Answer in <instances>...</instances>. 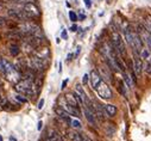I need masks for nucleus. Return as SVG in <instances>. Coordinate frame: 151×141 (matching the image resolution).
<instances>
[{
    "instance_id": "obj_5",
    "label": "nucleus",
    "mask_w": 151,
    "mask_h": 141,
    "mask_svg": "<svg viewBox=\"0 0 151 141\" xmlns=\"http://www.w3.org/2000/svg\"><path fill=\"white\" fill-rule=\"evenodd\" d=\"M58 103H60V106H61V108L64 109L65 111H67V112L69 114V115L75 116V117H80V116H81V111H80V109L74 108V106H71L70 104H68L64 97H60V98H58Z\"/></svg>"
},
{
    "instance_id": "obj_32",
    "label": "nucleus",
    "mask_w": 151,
    "mask_h": 141,
    "mask_svg": "<svg viewBox=\"0 0 151 141\" xmlns=\"http://www.w3.org/2000/svg\"><path fill=\"white\" fill-rule=\"evenodd\" d=\"M84 4H86V6H87L88 9H89L90 6H92V3H90V0H84Z\"/></svg>"
},
{
    "instance_id": "obj_3",
    "label": "nucleus",
    "mask_w": 151,
    "mask_h": 141,
    "mask_svg": "<svg viewBox=\"0 0 151 141\" xmlns=\"http://www.w3.org/2000/svg\"><path fill=\"white\" fill-rule=\"evenodd\" d=\"M23 11L26 15V17H28V19H31V21L41 17V11H39V9L37 7V5L35 3L23 4Z\"/></svg>"
},
{
    "instance_id": "obj_34",
    "label": "nucleus",
    "mask_w": 151,
    "mask_h": 141,
    "mask_svg": "<svg viewBox=\"0 0 151 141\" xmlns=\"http://www.w3.org/2000/svg\"><path fill=\"white\" fill-rule=\"evenodd\" d=\"M42 124H43V123H42V121H39V122H38V127H37V129H38V130H41V129H42Z\"/></svg>"
},
{
    "instance_id": "obj_20",
    "label": "nucleus",
    "mask_w": 151,
    "mask_h": 141,
    "mask_svg": "<svg viewBox=\"0 0 151 141\" xmlns=\"http://www.w3.org/2000/svg\"><path fill=\"white\" fill-rule=\"evenodd\" d=\"M105 130H106V133L108 134L109 136H112L113 134H114V132H115V129L112 127V124H107L106 127H105Z\"/></svg>"
},
{
    "instance_id": "obj_10",
    "label": "nucleus",
    "mask_w": 151,
    "mask_h": 141,
    "mask_svg": "<svg viewBox=\"0 0 151 141\" xmlns=\"http://www.w3.org/2000/svg\"><path fill=\"white\" fill-rule=\"evenodd\" d=\"M64 98H65V100H67L68 104H70L71 106H74V108L80 109V105H78V100H77L76 95H73V93H65Z\"/></svg>"
},
{
    "instance_id": "obj_14",
    "label": "nucleus",
    "mask_w": 151,
    "mask_h": 141,
    "mask_svg": "<svg viewBox=\"0 0 151 141\" xmlns=\"http://www.w3.org/2000/svg\"><path fill=\"white\" fill-rule=\"evenodd\" d=\"M50 55V51L48 48H45V47H43V48H39L37 51H36V56L38 57H41V59H44V60H47Z\"/></svg>"
},
{
    "instance_id": "obj_17",
    "label": "nucleus",
    "mask_w": 151,
    "mask_h": 141,
    "mask_svg": "<svg viewBox=\"0 0 151 141\" xmlns=\"http://www.w3.org/2000/svg\"><path fill=\"white\" fill-rule=\"evenodd\" d=\"M124 82H125V84L130 87V89H132V87L135 86V83H136L135 80H133V78L130 77L127 73H125V72H124Z\"/></svg>"
},
{
    "instance_id": "obj_16",
    "label": "nucleus",
    "mask_w": 151,
    "mask_h": 141,
    "mask_svg": "<svg viewBox=\"0 0 151 141\" xmlns=\"http://www.w3.org/2000/svg\"><path fill=\"white\" fill-rule=\"evenodd\" d=\"M68 136L71 141H83V136L76 132H68Z\"/></svg>"
},
{
    "instance_id": "obj_38",
    "label": "nucleus",
    "mask_w": 151,
    "mask_h": 141,
    "mask_svg": "<svg viewBox=\"0 0 151 141\" xmlns=\"http://www.w3.org/2000/svg\"><path fill=\"white\" fill-rule=\"evenodd\" d=\"M71 57H73V54H68V56H67V61L71 60Z\"/></svg>"
},
{
    "instance_id": "obj_2",
    "label": "nucleus",
    "mask_w": 151,
    "mask_h": 141,
    "mask_svg": "<svg viewBox=\"0 0 151 141\" xmlns=\"http://www.w3.org/2000/svg\"><path fill=\"white\" fill-rule=\"evenodd\" d=\"M15 90L22 95H26V96H34L36 91L34 89V82L31 80H26V79H23L22 82H19L18 84H16L15 86Z\"/></svg>"
},
{
    "instance_id": "obj_39",
    "label": "nucleus",
    "mask_w": 151,
    "mask_h": 141,
    "mask_svg": "<svg viewBox=\"0 0 151 141\" xmlns=\"http://www.w3.org/2000/svg\"><path fill=\"white\" fill-rule=\"evenodd\" d=\"M4 9V3H1V1H0V11H1Z\"/></svg>"
},
{
    "instance_id": "obj_1",
    "label": "nucleus",
    "mask_w": 151,
    "mask_h": 141,
    "mask_svg": "<svg viewBox=\"0 0 151 141\" xmlns=\"http://www.w3.org/2000/svg\"><path fill=\"white\" fill-rule=\"evenodd\" d=\"M111 42H112L114 49H115V51L118 53V54L121 55V56H125L126 55L125 44H124L123 39L120 37V33L118 32L115 29H112V31H111Z\"/></svg>"
},
{
    "instance_id": "obj_4",
    "label": "nucleus",
    "mask_w": 151,
    "mask_h": 141,
    "mask_svg": "<svg viewBox=\"0 0 151 141\" xmlns=\"http://www.w3.org/2000/svg\"><path fill=\"white\" fill-rule=\"evenodd\" d=\"M29 68H32L35 71H44L47 68V60L41 59L38 56H32L29 60Z\"/></svg>"
},
{
    "instance_id": "obj_11",
    "label": "nucleus",
    "mask_w": 151,
    "mask_h": 141,
    "mask_svg": "<svg viewBox=\"0 0 151 141\" xmlns=\"http://www.w3.org/2000/svg\"><path fill=\"white\" fill-rule=\"evenodd\" d=\"M45 141H63L62 136L60 135V133L54 130V129H50L47 134V138H45Z\"/></svg>"
},
{
    "instance_id": "obj_9",
    "label": "nucleus",
    "mask_w": 151,
    "mask_h": 141,
    "mask_svg": "<svg viewBox=\"0 0 151 141\" xmlns=\"http://www.w3.org/2000/svg\"><path fill=\"white\" fill-rule=\"evenodd\" d=\"M84 116H86L87 121L92 126H96V116H95L94 111L92 110L89 106H86V108H84Z\"/></svg>"
},
{
    "instance_id": "obj_33",
    "label": "nucleus",
    "mask_w": 151,
    "mask_h": 141,
    "mask_svg": "<svg viewBox=\"0 0 151 141\" xmlns=\"http://www.w3.org/2000/svg\"><path fill=\"white\" fill-rule=\"evenodd\" d=\"M80 51H81V48H80V47H77L76 53H75V57H76V56H78V54H80Z\"/></svg>"
},
{
    "instance_id": "obj_28",
    "label": "nucleus",
    "mask_w": 151,
    "mask_h": 141,
    "mask_svg": "<svg viewBox=\"0 0 151 141\" xmlns=\"http://www.w3.org/2000/svg\"><path fill=\"white\" fill-rule=\"evenodd\" d=\"M89 78H90V77L87 74V73L83 76V84H84V85H87V84H88V79H89Z\"/></svg>"
},
{
    "instance_id": "obj_8",
    "label": "nucleus",
    "mask_w": 151,
    "mask_h": 141,
    "mask_svg": "<svg viewBox=\"0 0 151 141\" xmlns=\"http://www.w3.org/2000/svg\"><path fill=\"white\" fill-rule=\"evenodd\" d=\"M90 85H92V89H94L96 90L98 89V86L100 85V83L102 82V79H101V76H100V73H98V71H92L90 72Z\"/></svg>"
},
{
    "instance_id": "obj_15",
    "label": "nucleus",
    "mask_w": 151,
    "mask_h": 141,
    "mask_svg": "<svg viewBox=\"0 0 151 141\" xmlns=\"http://www.w3.org/2000/svg\"><path fill=\"white\" fill-rule=\"evenodd\" d=\"M104 106H105V110H106L107 115L109 117L115 116V114H117V106L115 105H113V104H106V105H104Z\"/></svg>"
},
{
    "instance_id": "obj_27",
    "label": "nucleus",
    "mask_w": 151,
    "mask_h": 141,
    "mask_svg": "<svg viewBox=\"0 0 151 141\" xmlns=\"http://www.w3.org/2000/svg\"><path fill=\"white\" fill-rule=\"evenodd\" d=\"M16 98L19 100V102H22V103H26V102H28V99H26L25 97H23V96H16Z\"/></svg>"
},
{
    "instance_id": "obj_24",
    "label": "nucleus",
    "mask_w": 151,
    "mask_h": 141,
    "mask_svg": "<svg viewBox=\"0 0 151 141\" xmlns=\"http://www.w3.org/2000/svg\"><path fill=\"white\" fill-rule=\"evenodd\" d=\"M143 69L145 71V73H146V74H150V76H151V63H150V62H148V63H145V65H144Z\"/></svg>"
},
{
    "instance_id": "obj_21",
    "label": "nucleus",
    "mask_w": 151,
    "mask_h": 141,
    "mask_svg": "<svg viewBox=\"0 0 151 141\" xmlns=\"http://www.w3.org/2000/svg\"><path fill=\"white\" fill-rule=\"evenodd\" d=\"M100 72H101V74L104 76V78H106L107 80H111V73L105 71V67H100ZM101 74H100V76H101Z\"/></svg>"
},
{
    "instance_id": "obj_18",
    "label": "nucleus",
    "mask_w": 151,
    "mask_h": 141,
    "mask_svg": "<svg viewBox=\"0 0 151 141\" xmlns=\"http://www.w3.org/2000/svg\"><path fill=\"white\" fill-rule=\"evenodd\" d=\"M10 53L12 56H18L19 53H20V48L17 44H11L10 45Z\"/></svg>"
},
{
    "instance_id": "obj_19",
    "label": "nucleus",
    "mask_w": 151,
    "mask_h": 141,
    "mask_svg": "<svg viewBox=\"0 0 151 141\" xmlns=\"http://www.w3.org/2000/svg\"><path fill=\"white\" fill-rule=\"evenodd\" d=\"M126 84L125 82H119V91L124 97H127V89H126Z\"/></svg>"
},
{
    "instance_id": "obj_6",
    "label": "nucleus",
    "mask_w": 151,
    "mask_h": 141,
    "mask_svg": "<svg viewBox=\"0 0 151 141\" xmlns=\"http://www.w3.org/2000/svg\"><path fill=\"white\" fill-rule=\"evenodd\" d=\"M98 92V95H99L102 99H111L113 97V93H112V90H111V87L105 83V82H101L100 85L98 86V89L95 90Z\"/></svg>"
},
{
    "instance_id": "obj_13",
    "label": "nucleus",
    "mask_w": 151,
    "mask_h": 141,
    "mask_svg": "<svg viewBox=\"0 0 151 141\" xmlns=\"http://www.w3.org/2000/svg\"><path fill=\"white\" fill-rule=\"evenodd\" d=\"M6 37L9 39H22L24 38V35L19 30H11L6 33Z\"/></svg>"
},
{
    "instance_id": "obj_37",
    "label": "nucleus",
    "mask_w": 151,
    "mask_h": 141,
    "mask_svg": "<svg viewBox=\"0 0 151 141\" xmlns=\"http://www.w3.org/2000/svg\"><path fill=\"white\" fill-rule=\"evenodd\" d=\"M37 0H24V3H36Z\"/></svg>"
},
{
    "instance_id": "obj_29",
    "label": "nucleus",
    "mask_w": 151,
    "mask_h": 141,
    "mask_svg": "<svg viewBox=\"0 0 151 141\" xmlns=\"http://www.w3.org/2000/svg\"><path fill=\"white\" fill-rule=\"evenodd\" d=\"M68 82H69V79H64V80H63V83H62V86H61V89H62V90H64V89H65V86H67Z\"/></svg>"
},
{
    "instance_id": "obj_36",
    "label": "nucleus",
    "mask_w": 151,
    "mask_h": 141,
    "mask_svg": "<svg viewBox=\"0 0 151 141\" xmlns=\"http://www.w3.org/2000/svg\"><path fill=\"white\" fill-rule=\"evenodd\" d=\"M82 136H83V141H92L88 136H84V135H82Z\"/></svg>"
},
{
    "instance_id": "obj_12",
    "label": "nucleus",
    "mask_w": 151,
    "mask_h": 141,
    "mask_svg": "<svg viewBox=\"0 0 151 141\" xmlns=\"http://www.w3.org/2000/svg\"><path fill=\"white\" fill-rule=\"evenodd\" d=\"M143 67H144V65H143V62H142V60L139 59V56H137V55L135 54V66H133V71H135V73H136V74L138 76V77L142 74Z\"/></svg>"
},
{
    "instance_id": "obj_7",
    "label": "nucleus",
    "mask_w": 151,
    "mask_h": 141,
    "mask_svg": "<svg viewBox=\"0 0 151 141\" xmlns=\"http://www.w3.org/2000/svg\"><path fill=\"white\" fill-rule=\"evenodd\" d=\"M7 15L9 17H11L12 19H15V21H19V22H25V21H29L28 17H26V15L24 13L23 9L22 10H18V9H9L7 10Z\"/></svg>"
},
{
    "instance_id": "obj_40",
    "label": "nucleus",
    "mask_w": 151,
    "mask_h": 141,
    "mask_svg": "<svg viewBox=\"0 0 151 141\" xmlns=\"http://www.w3.org/2000/svg\"><path fill=\"white\" fill-rule=\"evenodd\" d=\"M0 39H1V35H0Z\"/></svg>"
},
{
    "instance_id": "obj_31",
    "label": "nucleus",
    "mask_w": 151,
    "mask_h": 141,
    "mask_svg": "<svg viewBox=\"0 0 151 141\" xmlns=\"http://www.w3.org/2000/svg\"><path fill=\"white\" fill-rule=\"evenodd\" d=\"M61 36H62V38H63V39H67V31H65V30H63Z\"/></svg>"
},
{
    "instance_id": "obj_35",
    "label": "nucleus",
    "mask_w": 151,
    "mask_h": 141,
    "mask_svg": "<svg viewBox=\"0 0 151 141\" xmlns=\"http://www.w3.org/2000/svg\"><path fill=\"white\" fill-rule=\"evenodd\" d=\"M70 30H71V31H76V30H77V26H76V25H73V26L70 28Z\"/></svg>"
},
{
    "instance_id": "obj_22",
    "label": "nucleus",
    "mask_w": 151,
    "mask_h": 141,
    "mask_svg": "<svg viewBox=\"0 0 151 141\" xmlns=\"http://www.w3.org/2000/svg\"><path fill=\"white\" fill-rule=\"evenodd\" d=\"M140 57H143V59H149L150 57V53H149V50L146 48H143L142 49V51H140Z\"/></svg>"
},
{
    "instance_id": "obj_26",
    "label": "nucleus",
    "mask_w": 151,
    "mask_h": 141,
    "mask_svg": "<svg viewBox=\"0 0 151 141\" xmlns=\"http://www.w3.org/2000/svg\"><path fill=\"white\" fill-rule=\"evenodd\" d=\"M7 19L5 17H0V28H5V26H7Z\"/></svg>"
},
{
    "instance_id": "obj_30",
    "label": "nucleus",
    "mask_w": 151,
    "mask_h": 141,
    "mask_svg": "<svg viewBox=\"0 0 151 141\" xmlns=\"http://www.w3.org/2000/svg\"><path fill=\"white\" fill-rule=\"evenodd\" d=\"M43 105H44V99H41V100L38 102V109H42Z\"/></svg>"
},
{
    "instance_id": "obj_23",
    "label": "nucleus",
    "mask_w": 151,
    "mask_h": 141,
    "mask_svg": "<svg viewBox=\"0 0 151 141\" xmlns=\"http://www.w3.org/2000/svg\"><path fill=\"white\" fill-rule=\"evenodd\" d=\"M71 126H73V128H75V129H81V122L78 120H74L73 122H71Z\"/></svg>"
},
{
    "instance_id": "obj_25",
    "label": "nucleus",
    "mask_w": 151,
    "mask_h": 141,
    "mask_svg": "<svg viewBox=\"0 0 151 141\" xmlns=\"http://www.w3.org/2000/svg\"><path fill=\"white\" fill-rule=\"evenodd\" d=\"M69 18L71 22H76L77 21V15L74 11H69Z\"/></svg>"
}]
</instances>
